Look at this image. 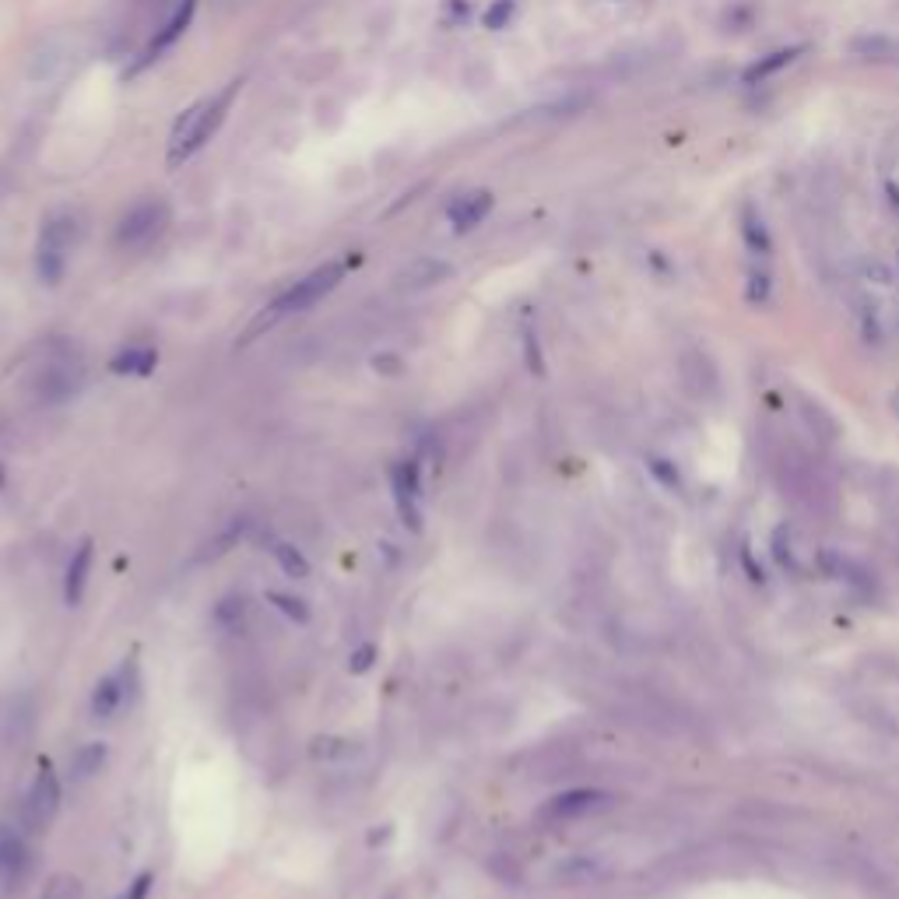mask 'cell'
I'll return each instance as SVG.
<instances>
[{
  "label": "cell",
  "instance_id": "cell-1",
  "mask_svg": "<svg viewBox=\"0 0 899 899\" xmlns=\"http://www.w3.org/2000/svg\"><path fill=\"white\" fill-rule=\"evenodd\" d=\"M239 92H243V78H232L222 92L197 99L194 106H190L187 113L173 123V134H169V155H166L169 166L173 169L183 166V162H190L197 152H201L204 144L218 134V127L225 123V116H229L232 102L239 99Z\"/></svg>",
  "mask_w": 899,
  "mask_h": 899
},
{
  "label": "cell",
  "instance_id": "cell-2",
  "mask_svg": "<svg viewBox=\"0 0 899 899\" xmlns=\"http://www.w3.org/2000/svg\"><path fill=\"white\" fill-rule=\"evenodd\" d=\"M777 475L784 485V496H791L798 506H805L808 513H829L833 510V485L822 475L819 461H812L801 450H784L777 457Z\"/></svg>",
  "mask_w": 899,
  "mask_h": 899
},
{
  "label": "cell",
  "instance_id": "cell-3",
  "mask_svg": "<svg viewBox=\"0 0 899 899\" xmlns=\"http://www.w3.org/2000/svg\"><path fill=\"white\" fill-rule=\"evenodd\" d=\"M355 264H359V257L327 260L324 267H313L310 274H303V278L295 281V285H288L285 292L274 299V303H271V317H285V313H303V310H310V306H317L320 299H327V295H331L334 288L345 281V274L352 271Z\"/></svg>",
  "mask_w": 899,
  "mask_h": 899
},
{
  "label": "cell",
  "instance_id": "cell-4",
  "mask_svg": "<svg viewBox=\"0 0 899 899\" xmlns=\"http://www.w3.org/2000/svg\"><path fill=\"white\" fill-rule=\"evenodd\" d=\"M74 243H78V218L74 215L46 218L43 232H39V246H36V271L46 285H57V281L64 278Z\"/></svg>",
  "mask_w": 899,
  "mask_h": 899
},
{
  "label": "cell",
  "instance_id": "cell-5",
  "mask_svg": "<svg viewBox=\"0 0 899 899\" xmlns=\"http://www.w3.org/2000/svg\"><path fill=\"white\" fill-rule=\"evenodd\" d=\"M169 218H173V211H169L166 201L134 204L116 225V246H123V250H148L169 229Z\"/></svg>",
  "mask_w": 899,
  "mask_h": 899
},
{
  "label": "cell",
  "instance_id": "cell-6",
  "mask_svg": "<svg viewBox=\"0 0 899 899\" xmlns=\"http://www.w3.org/2000/svg\"><path fill=\"white\" fill-rule=\"evenodd\" d=\"M194 15H197V0H176V8L169 11V18L162 22V29H155L152 43L144 46L141 57L134 60V67H127L123 74H127V78H134V74H141L144 67H152L166 50H173V46L180 43L183 36H187V29H190V22H194Z\"/></svg>",
  "mask_w": 899,
  "mask_h": 899
},
{
  "label": "cell",
  "instance_id": "cell-7",
  "mask_svg": "<svg viewBox=\"0 0 899 899\" xmlns=\"http://www.w3.org/2000/svg\"><path fill=\"white\" fill-rule=\"evenodd\" d=\"M390 492H394L397 513H401L404 527L422 531V513H418V496H422V471L418 461H401L390 471Z\"/></svg>",
  "mask_w": 899,
  "mask_h": 899
},
{
  "label": "cell",
  "instance_id": "cell-8",
  "mask_svg": "<svg viewBox=\"0 0 899 899\" xmlns=\"http://www.w3.org/2000/svg\"><path fill=\"white\" fill-rule=\"evenodd\" d=\"M60 780L57 773L50 770V766H39L36 780H32V791H29V819L36 822V826H46V822H53V815L60 812Z\"/></svg>",
  "mask_w": 899,
  "mask_h": 899
},
{
  "label": "cell",
  "instance_id": "cell-9",
  "mask_svg": "<svg viewBox=\"0 0 899 899\" xmlns=\"http://www.w3.org/2000/svg\"><path fill=\"white\" fill-rule=\"evenodd\" d=\"M492 204H496L492 190H468V194H461V197H454V201H450V208H446V218H450L454 232H471V229H478V225H482L485 218L492 215Z\"/></svg>",
  "mask_w": 899,
  "mask_h": 899
},
{
  "label": "cell",
  "instance_id": "cell-10",
  "mask_svg": "<svg viewBox=\"0 0 899 899\" xmlns=\"http://www.w3.org/2000/svg\"><path fill=\"white\" fill-rule=\"evenodd\" d=\"M605 794L601 791H566V794H559V798H552L545 805V819H552V822H569V819H583V815H590V812H597V808L605 805Z\"/></svg>",
  "mask_w": 899,
  "mask_h": 899
},
{
  "label": "cell",
  "instance_id": "cell-11",
  "mask_svg": "<svg viewBox=\"0 0 899 899\" xmlns=\"http://www.w3.org/2000/svg\"><path fill=\"white\" fill-rule=\"evenodd\" d=\"M81 387V369L78 366H67V362H60V366H50L43 376H39V401L43 404H64L67 397H74Z\"/></svg>",
  "mask_w": 899,
  "mask_h": 899
},
{
  "label": "cell",
  "instance_id": "cell-12",
  "mask_svg": "<svg viewBox=\"0 0 899 899\" xmlns=\"http://www.w3.org/2000/svg\"><path fill=\"white\" fill-rule=\"evenodd\" d=\"M92 559H95V541L85 538L78 548H74L71 562H67V576H64V601L67 605H78L81 597H85L88 573H92Z\"/></svg>",
  "mask_w": 899,
  "mask_h": 899
},
{
  "label": "cell",
  "instance_id": "cell-13",
  "mask_svg": "<svg viewBox=\"0 0 899 899\" xmlns=\"http://www.w3.org/2000/svg\"><path fill=\"white\" fill-rule=\"evenodd\" d=\"M159 366V352L148 345H130L109 359V373L116 376H152Z\"/></svg>",
  "mask_w": 899,
  "mask_h": 899
},
{
  "label": "cell",
  "instance_id": "cell-14",
  "mask_svg": "<svg viewBox=\"0 0 899 899\" xmlns=\"http://www.w3.org/2000/svg\"><path fill=\"white\" fill-rule=\"evenodd\" d=\"M805 50H808V46H784V50H773V53H766V57H759L752 67H745V74H741V81H745V85H759V81L773 78V74H780V71H784V67H791L794 60H798Z\"/></svg>",
  "mask_w": 899,
  "mask_h": 899
},
{
  "label": "cell",
  "instance_id": "cell-15",
  "mask_svg": "<svg viewBox=\"0 0 899 899\" xmlns=\"http://www.w3.org/2000/svg\"><path fill=\"white\" fill-rule=\"evenodd\" d=\"M127 703V692H123V678L120 675H106L95 682L92 689V717L109 720L120 706Z\"/></svg>",
  "mask_w": 899,
  "mask_h": 899
},
{
  "label": "cell",
  "instance_id": "cell-16",
  "mask_svg": "<svg viewBox=\"0 0 899 899\" xmlns=\"http://www.w3.org/2000/svg\"><path fill=\"white\" fill-rule=\"evenodd\" d=\"M741 239H745V246L756 253V257H770L773 253V236H770V229H766L763 215H759L752 204L741 208Z\"/></svg>",
  "mask_w": 899,
  "mask_h": 899
},
{
  "label": "cell",
  "instance_id": "cell-17",
  "mask_svg": "<svg viewBox=\"0 0 899 899\" xmlns=\"http://www.w3.org/2000/svg\"><path fill=\"white\" fill-rule=\"evenodd\" d=\"M25 861H29V843H25V836L18 833L15 826H8V822H0V871H4V875H15L18 868H25Z\"/></svg>",
  "mask_w": 899,
  "mask_h": 899
},
{
  "label": "cell",
  "instance_id": "cell-18",
  "mask_svg": "<svg viewBox=\"0 0 899 899\" xmlns=\"http://www.w3.org/2000/svg\"><path fill=\"white\" fill-rule=\"evenodd\" d=\"M310 756L324 759V763H338V759L359 756V745L352 738H338V734H320V738L310 741Z\"/></svg>",
  "mask_w": 899,
  "mask_h": 899
},
{
  "label": "cell",
  "instance_id": "cell-19",
  "mask_svg": "<svg viewBox=\"0 0 899 899\" xmlns=\"http://www.w3.org/2000/svg\"><path fill=\"white\" fill-rule=\"evenodd\" d=\"M102 763H106V745H102V741H88V745H81L78 752H74V759H71L74 780L95 777V773L102 770Z\"/></svg>",
  "mask_w": 899,
  "mask_h": 899
},
{
  "label": "cell",
  "instance_id": "cell-20",
  "mask_svg": "<svg viewBox=\"0 0 899 899\" xmlns=\"http://www.w3.org/2000/svg\"><path fill=\"white\" fill-rule=\"evenodd\" d=\"M274 559H278V566L285 569V576H292V580H306L310 576V562H306V555L299 552L295 545H288V541H274Z\"/></svg>",
  "mask_w": 899,
  "mask_h": 899
},
{
  "label": "cell",
  "instance_id": "cell-21",
  "mask_svg": "<svg viewBox=\"0 0 899 899\" xmlns=\"http://www.w3.org/2000/svg\"><path fill=\"white\" fill-rule=\"evenodd\" d=\"M267 605H274L281 615H285V619L299 622V626H306V622H310V608H306L303 597L281 594V590H267Z\"/></svg>",
  "mask_w": 899,
  "mask_h": 899
},
{
  "label": "cell",
  "instance_id": "cell-22",
  "mask_svg": "<svg viewBox=\"0 0 899 899\" xmlns=\"http://www.w3.org/2000/svg\"><path fill=\"white\" fill-rule=\"evenodd\" d=\"M439 278H446V264H415L401 274V285L408 288H429L436 285Z\"/></svg>",
  "mask_w": 899,
  "mask_h": 899
},
{
  "label": "cell",
  "instance_id": "cell-23",
  "mask_svg": "<svg viewBox=\"0 0 899 899\" xmlns=\"http://www.w3.org/2000/svg\"><path fill=\"white\" fill-rule=\"evenodd\" d=\"M243 615H246V601H243V597H222V601L215 605V622L222 629H239Z\"/></svg>",
  "mask_w": 899,
  "mask_h": 899
},
{
  "label": "cell",
  "instance_id": "cell-24",
  "mask_svg": "<svg viewBox=\"0 0 899 899\" xmlns=\"http://www.w3.org/2000/svg\"><path fill=\"white\" fill-rule=\"evenodd\" d=\"M39 899H81V878L53 875L50 882L43 885V896Z\"/></svg>",
  "mask_w": 899,
  "mask_h": 899
},
{
  "label": "cell",
  "instance_id": "cell-25",
  "mask_svg": "<svg viewBox=\"0 0 899 899\" xmlns=\"http://www.w3.org/2000/svg\"><path fill=\"white\" fill-rule=\"evenodd\" d=\"M513 15H517V0H492V8L485 11V29H506L513 22Z\"/></svg>",
  "mask_w": 899,
  "mask_h": 899
},
{
  "label": "cell",
  "instance_id": "cell-26",
  "mask_svg": "<svg viewBox=\"0 0 899 899\" xmlns=\"http://www.w3.org/2000/svg\"><path fill=\"white\" fill-rule=\"evenodd\" d=\"M376 657H380L376 643H362V647H355L352 657H348V671H352V675H366V671L376 664Z\"/></svg>",
  "mask_w": 899,
  "mask_h": 899
},
{
  "label": "cell",
  "instance_id": "cell-27",
  "mask_svg": "<svg viewBox=\"0 0 899 899\" xmlns=\"http://www.w3.org/2000/svg\"><path fill=\"white\" fill-rule=\"evenodd\" d=\"M243 531H246V520H236V524H229V531H222V538H218L215 545L208 548V555H211V559H218V555H225V552H229V548L236 545L239 538H243Z\"/></svg>",
  "mask_w": 899,
  "mask_h": 899
},
{
  "label": "cell",
  "instance_id": "cell-28",
  "mask_svg": "<svg viewBox=\"0 0 899 899\" xmlns=\"http://www.w3.org/2000/svg\"><path fill=\"white\" fill-rule=\"evenodd\" d=\"M766 295H770V274L752 271L748 274V303H766Z\"/></svg>",
  "mask_w": 899,
  "mask_h": 899
},
{
  "label": "cell",
  "instance_id": "cell-29",
  "mask_svg": "<svg viewBox=\"0 0 899 899\" xmlns=\"http://www.w3.org/2000/svg\"><path fill=\"white\" fill-rule=\"evenodd\" d=\"M152 885H155V875H152V871H141V875H137L134 882L127 885V892H123V896H116V899H148Z\"/></svg>",
  "mask_w": 899,
  "mask_h": 899
},
{
  "label": "cell",
  "instance_id": "cell-30",
  "mask_svg": "<svg viewBox=\"0 0 899 899\" xmlns=\"http://www.w3.org/2000/svg\"><path fill=\"white\" fill-rule=\"evenodd\" d=\"M471 15V4L468 0H446V25H461L468 22Z\"/></svg>",
  "mask_w": 899,
  "mask_h": 899
},
{
  "label": "cell",
  "instance_id": "cell-31",
  "mask_svg": "<svg viewBox=\"0 0 899 899\" xmlns=\"http://www.w3.org/2000/svg\"><path fill=\"white\" fill-rule=\"evenodd\" d=\"M373 369H376V373H383V376H401L404 373V362L397 359V355H376Z\"/></svg>",
  "mask_w": 899,
  "mask_h": 899
},
{
  "label": "cell",
  "instance_id": "cell-32",
  "mask_svg": "<svg viewBox=\"0 0 899 899\" xmlns=\"http://www.w3.org/2000/svg\"><path fill=\"white\" fill-rule=\"evenodd\" d=\"M4 482H8V471H4V464H0V489H4Z\"/></svg>",
  "mask_w": 899,
  "mask_h": 899
},
{
  "label": "cell",
  "instance_id": "cell-33",
  "mask_svg": "<svg viewBox=\"0 0 899 899\" xmlns=\"http://www.w3.org/2000/svg\"><path fill=\"white\" fill-rule=\"evenodd\" d=\"M896 264H899V257H896Z\"/></svg>",
  "mask_w": 899,
  "mask_h": 899
}]
</instances>
